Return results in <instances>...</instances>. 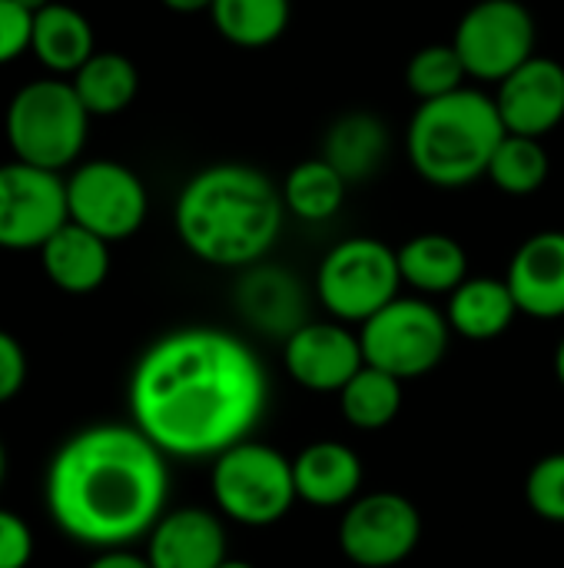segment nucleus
Masks as SVG:
<instances>
[{
    "mask_svg": "<svg viewBox=\"0 0 564 568\" xmlns=\"http://www.w3.org/2000/svg\"><path fill=\"white\" fill-rule=\"evenodd\" d=\"M269 383L256 353L233 333L189 326L156 339L126 389L133 426L170 459H216L249 439Z\"/></svg>",
    "mask_w": 564,
    "mask_h": 568,
    "instance_id": "nucleus-1",
    "label": "nucleus"
},
{
    "mask_svg": "<svg viewBox=\"0 0 564 568\" xmlns=\"http://www.w3.org/2000/svg\"><path fill=\"white\" fill-rule=\"evenodd\" d=\"M170 499L166 456L130 423L73 433L50 459L43 503L50 523L86 549L146 539Z\"/></svg>",
    "mask_w": 564,
    "mask_h": 568,
    "instance_id": "nucleus-2",
    "label": "nucleus"
},
{
    "mask_svg": "<svg viewBox=\"0 0 564 568\" xmlns=\"http://www.w3.org/2000/svg\"><path fill=\"white\" fill-rule=\"evenodd\" d=\"M286 220L283 190L249 163H213L193 173L173 206L180 243L219 270H249L276 246Z\"/></svg>",
    "mask_w": 564,
    "mask_h": 568,
    "instance_id": "nucleus-3",
    "label": "nucleus"
},
{
    "mask_svg": "<svg viewBox=\"0 0 564 568\" xmlns=\"http://www.w3.org/2000/svg\"><path fill=\"white\" fill-rule=\"evenodd\" d=\"M505 133L495 97L462 87L416 106L406 130V153L429 186L462 190L489 173L492 153Z\"/></svg>",
    "mask_w": 564,
    "mask_h": 568,
    "instance_id": "nucleus-4",
    "label": "nucleus"
},
{
    "mask_svg": "<svg viewBox=\"0 0 564 568\" xmlns=\"http://www.w3.org/2000/svg\"><path fill=\"white\" fill-rule=\"evenodd\" d=\"M90 113L66 77L23 83L3 113V133L13 160L63 173L86 146Z\"/></svg>",
    "mask_w": 564,
    "mask_h": 568,
    "instance_id": "nucleus-5",
    "label": "nucleus"
},
{
    "mask_svg": "<svg viewBox=\"0 0 564 568\" xmlns=\"http://www.w3.org/2000/svg\"><path fill=\"white\" fill-rule=\"evenodd\" d=\"M209 489L216 509L249 529L276 526L299 499L293 459L256 439H243L213 459Z\"/></svg>",
    "mask_w": 564,
    "mask_h": 568,
    "instance_id": "nucleus-6",
    "label": "nucleus"
},
{
    "mask_svg": "<svg viewBox=\"0 0 564 568\" xmlns=\"http://www.w3.org/2000/svg\"><path fill=\"white\" fill-rule=\"evenodd\" d=\"M402 290L399 256L376 236H349L336 243L316 273V293L339 323H366L386 310Z\"/></svg>",
    "mask_w": 564,
    "mask_h": 568,
    "instance_id": "nucleus-7",
    "label": "nucleus"
},
{
    "mask_svg": "<svg viewBox=\"0 0 564 568\" xmlns=\"http://www.w3.org/2000/svg\"><path fill=\"white\" fill-rule=\"evenodd\" d=\"M449 339L452 326L445 313L419 296H396L359 329L366 366L382 369L402 383L432 373L445 359Z\"/></svg>",
    "mask_w": 564,
    "mask_h": 568,
    "instance_id": "nucleus-8",
    "label": "nucleus"
},
{
    "mask_svg": "<svg viewBox=\"0 0 564 568\" xmlns=\"http://www.w3.org/2000/svg\"><path fill=\"white\" fill-rule=\"evenodd\" d=\"M452 47L459 50L469 80L499 87L539 53V23L522 0H479L455 23Z\"/></svg>",
    "mask_w": 564,
    "mask_h": 568,
    "instance_id": "nucleus-9",
    "label": "nucleus"
},
{
    "mask_svg": "<svg viewBox=\"0 0 564 568\" xmlns=\"http://www.w3.org/2000/svg\"><path fill=\"white\" fill-rule=\"evenodd\" d=\"M70 220L106 243L140 233L150 213L146 183L116 160H86L66 176Z\"/></svg>",
    "mask_w": 564,
    "mask_h": 568,
    "instance_id": "nucleus-10",
    "label": "nucleus"
},
{
    "mask_svg": "<svg viewBox=\"0 0 564 568\" xmlns=\"http://www.w3.org/2000/svg\"><path fill=\"white\" fill-rule=\"evenodd\" d=\"M70 223L66 176L10 160L0 163V250H43Z\"/></svg>",
    "mask_w": 564,
    "mask_h": 568,
    "instance_id": "nucleus-11",
    "label": "nucleus"
},
{
    "mask_svg": "<svg viewBox=\"0 0 564 568\" xmlns=\"http://www.w3.org/2000/svg\"><path fill=\"white\" fill-rule=\"evenodd\" d=\"M422 539V516L399 493H369L346 506L339 519V549L359 568L406 562Z\"/></svg>",
    "mask_w": 564,
    "mask_h": 568,
    "instance_id": "nucleus-12",
    "label": "nucleus"
},
{
    "mask_svg": "<svg viewBox=\"0 0 564 568\" xmlns=\"http://www.w3.org/2000/svg\"><path fill=\"white\" fill-rule=\"evenodd\" d=\"M286 373L309 393H342L366 366L359 333L342 323H306L283 349Z\"/></svg>",
    "mask_w": 564,
    "mask_h": 568,
    "instance_id": "nucleus-13",
    "label": "nucleus"
},
{
    "mask_svg": "<svg viewBox=\"0 0 564 568\" xmlns=\"http://www.w3.org/2000/svg\"><path fill=\"white\" fill-rule=\"evenodd\" d=\"M495 106L509 133L539 140L548 136L564 120V67L552 57L535 53L499 83Z\"/></svg>",
    "mask_w": 564,
    "mask_h": 568,
    "instance_id": "nucleus-14",
    "label": "nucleus"
},
{
    "mask_svg": "<svg viewBox=\"0 0 564 568\" xmlns=\"http://www.w3.org/2000/svg\"><path fill=\"white\" fill-rule=\"evenodd\" d=\"M505 283L522 316L562 320L564 316V230L532 233L512 256Z\"/></svg>",
    "mask_w": 564,
    "mask_h": 568,
    "instance_id": "nucleus-15",
    "label": "nucleus"
},
{
    "mask_svg": "<svg viewBox=\"0 0 564 568\" xmlns=\"http://www.w3.org/2000/svg\"><path fill=\"white\" fill-rule=\"evenodd\" d=\"M146 559L153 568H219L226 556V529L209 509H173L146 536Z\"/></svg>",
    "mask_w": 564,
    "mask_h": 568,
    "instance_id": "nucleus-16",
    "label": "nucleus"
},
{
    "mask_svg": "<svg viewBox=\"0 0 564 568\" xmlns=\"http://www.w3.org/2000/svg\"><path fill=\"white\" fill-rule=\"evenodd\" d=\"M296 496L316 509H339L359 499L362 459L352 446L336 439H319L293 459Z\"/></svg>",
    "mask_w": 564,
    "mask_h": 568,
    "instance_id": "nucleus-17",
    "label": "nucleus"
},
{
    "mask_svg": "<svg viewBox=\"0 0 564 568\" xmlns=\"http://www.w3.org/2000/svg\"><path fill=\"white\" fill-rule=\"evenodd\" d=\"M392 153V130L379 113L369 110H346L336 116L322 136V160H329L346 183L372 180Z\"/></svg>",
    "mask_w": 564,
    "mask_h": 568,
    "instance_id": "nucleus-18",
    "label": "nucleus"
},
{
    "mask_svg": "<svg viewBox=\"0 0 564 568\" xmlns=\"http://www.w3.org/2000/svg\"><path fill=\"white\" fill-rule=\"evenodd\" d=\"M239 313L263 333H276L289 339L299 326H306V296L299 280L283 266H249L236 286Z\"/></svg>",
    "mask_w": 564,
    "mask_h": 568,
    "instance_id": "nucleus-19",
    "label": "nucleus"
},
{
    "mask_svg": "<svg viewBox=\"0 0 564 568\" xmlns=\"http://www.w3.org/2000/svg\"><path fill=\"white\" fill-rule=\"evenodd\" d=\"M40 263L47 280L60 293L86 296L100 290L110 276V243L70 220L43 243Z\"/></svg>",
    "mask_w": 564,
    "mask_h": 568,
    "instance_id": "nucleus-20",
    "label": "nucleus"
},
{
    "mask_svg": "<svg viewBox=\"0 0 564 568\" xmlns=\"http://www.w3.org/2000/svg\"><path fill=\"white\" fill-rule=\"evenodd\" d=\"M519 316L515 296L499 276H469L455 293H449L445 320L455 336L472 343L499 339L512 329Z\"/></svg>",
    "mask_w": 564,
    "mask_h": 568,
    "instance_id": "nucleus-21",
    "label": "nucleus"
},
{
    "mask_svg": "<svg viewBox=\"0 0 564 568\" xmlns=\"http://www.w3.org/2000/svg\"><path fill=\"white\" fill-rule=\"evenodd\" d=\"M30 53L57 77H73L93 53L96 37L90 20L70 3H50L33 13Z\"/></svg>",
    "mask_w": 564,
    "mask_h": 568,
    "instance_id": "nucleus-22",
    "label": "nucleus"
},
{
    "mask_svg": "<svg viewBox=\"0 0 564 568\" xmlns=\"http://www.w3.org/2000/svg\"><path fill=\"white\" fill-rule=\"evenodd\" d=\"M396 256L402 283L429 296H449L469 280V253L449 233H419L406 240Z\"/></svg>",
    "mask_w": 564,
    "mask_h": 568,
    "instance_id": "nucleus-23",
    "label": "nucleus"
},
{
    "mask_svg": "<svg viewBox=\"0 0 564 568\" xmlns=\"http://www.w3.org/2000/svg\"><path fill=\"white\" fill-rule=\"evenodd\" d=\"M90 116H116L140 93V70L116 50H96L73 77H66Z\"/></svg>",
    "mask_w": 564,
    "mask_h": 568,
    "instance_id": "nucleus-24",
    "label": "nucleus"
},
{
    "mask_svg": "<svg viewBox=\"0 0 564 568\" xmlns=\"http://www.w3.org/2000/svg\"><path fill=\"white\" fill-rule=\"evenodd\" d=\"M209 20L226 43L239 50H263L286 33L293 0H213Z\"/></svg>",
    "mask_w": 564,
    "mask_h": 568,
    "instance_id": "nucleus-25",
    "label": "nucleus"
},
{
    "mask_svg": "<svg viewBox=\"0 0 564 568\" xmlns=\"http://www.w3.org/2000/svg\"><path fill=\"white\" fill-rule=\"evenodd\" d=\"M279 190H283L286 213L306 223H326L342 210L349 183L329 160L309 156L286 173Z\"/></svg>",
    "mask_w": 564,
    "mask_h": 568,
    "instance_id": "nucleus-26",
    "label": "nucleus"
},
{
    "mask_svg": "<svg viewBox=\"0 0 564 568\" xmlns=\"http://www.w3.org/2000/svg\"><path fill=\"white\" fill-rule=\"evenodd\" d=\"M339 409H342V419L362 433L386 429L402 413V379L382 369L362 366L349 379V386L339 393Z\"/></svg>",
    "mask_w": 564,
    "mask_h": 568,
    "instance_id": "nucleus-27",
    "label": "nucleus"
},
{
    "mask_svg": "<svg viewBox=\"0 0 564 568\" xmlns=\"http://www.w3.org/2000/svg\"><path fill=\"white\" fill-rule=\"evenodd\" d=\"M548 173H552V160L539 136L505 133L492 153L485 176L492 180L495 190L509 196H532L548 183Z\"/></svg>",
    "mask_w": 564,
    "mask_h": 568,
    "instance_id": "nucleus-28",
    "label": "nucleus"
},
{
    "mask_svg": "<svg viewBox=\"0 0 564 568\" xmlns=\"http://www.w3.org/2000/svg\"><path fill=\"white\" fill-rule=\"evenodd\" d=\"M465 80H469V73H465V63H462L459 50L452 47V40L425 43L406 63V87L419 103L449 97V93L462 90Z\"/></svg>",
    "mask_w": 564,
    "mask_h": 568,
    "instance_id": "nucleus-29",
    "label": "nucleus"
},
{
    "mask_svg": "<svg viewBox=\"0 0 564 568\" xmlns=\"http://www.w3.org/2000/svg\"><path fill=\"white\" fill-rule=\"evenodd\" d=\"M525 503L539 519L564 526V453H552L529 469Z\"/></svg>",
    "mask_w": 564,
    "mask_h": 568,
    "instance_id": "nucleus-30",
    "label": "nucleus"
},
{
    "mask_svg": "<svg viewBox=\"0 0 564 568\" xmlns=\"http://www.w3.org/2000/svg\"><path fill=\"white\" fill-rule=\"evenodd\" d=\"M30 33L33 13L23 10L17 0H0V67L30 50Z\"/></svg>",
    "mask_w": 564,
    "mask_h": 568,
    "instance_id": "nucleus-31",
    "label": "nucleus"
},
{
    "mask_svg": "<svg viewBox=\"0 0 564 568\" xmlns=\"http://www.w3.org/2000/svg\"><path fill=\"white\" fill-rule=\"evenodd\" d=\"M30 559H33L30 526L17 513L0 509V568H27Z\"/></svg>",
    "mask_w": 564,
    "mask_h": 568,
    "instance_id": "nucleus-32",
    "label": "nucleus"
},
{
    "mask_svg": "<svg viewBox=\"0 0 564 568\" xmlns=\"http://www.w3.org/2000/svg\"><path fill=\"white\" fill-rule=\"evenodd\" d=\"M27 383V353L17 336L0 329V406L17 399Z\"/></svg>",
    "mask_w": 564,
    "mask_h": 568,
    "instance_id": "nucleus-33",
    "label": "nucleus"
},
{
    "mask_svg": "<svg viewBox=\"0 0 564 568\" xmlns=\"http://www.w3.org/2000/svg\"><path fill=\"white\" fill-rule=\"evenodd\" d=\"M86 568H153L150 566V559H146V552L140 556V552H133L130 546H120V549H100Z\"/></svg>",
    "mask_w": 564,
    "mask_h": 568,
    "instance_id": "nucleus-34",
    "label": "nucleus"
},
{
    "mask_svg": "<svg viewBox=\"0 0 564 568\" xmlns=\"http://www.w3.org/2000/svg\"><path fill=\"white\" fill-rule=\"evenodd\" d=\"M163 7L176 10V13H199V10H209L213 0H160Z\"/></svg>",
    "mask_w": 564,
    "mask_h": 568,
    "instance_id": "nucleus-35",
    "label": "nucleus"
},
{
    "mask_svg": "<svg viewBox=\"0 0 564 568\" xmlns=\"http://www.w3.org/2000/svg\"><path fill=\"white\" fill-rule=\"evenodd\" d=\"M555 376H558V383H562L564 389V339L558 343V349H555Z\"/></svg>",
    "mask_w": 564,
    "mask_h": 568,
    "instance_id": "nucleus-36",
    "label": "nucleus"
},
{
    "mask_svg": "<svg viewBox=\"0 0 564 568\" xmlns=\"http://www.w3.org/2000/svg\"><path fill=\"white\" fill-rule=\"evenodd\" d=\"M23 10H30V13H37V10H43V7H50L53 0H17Z\"/></svg>",
    "mask_w": 564,
    "mask_h": 568,
    "instance_id": "nucleus-37",
    "label": "nucleus"
},
{
    "mask_svg": "<svg viewBox=\"0 0 564 568\" xmlns=\"http://www.w3.org/2000/svg\"><path fill=\"white\" fill-rule=\"evenodd\" d=\"M3 479H7V449L0 443V489H3Z\"/></svg>",
    "mask_w": 564,
    "mask_h": 568,
    "instance_id": "nucleus-38",
    "label": "nucleus"
},
{
    "mask_svg": "<svg viewBox=\"0 0 564 568\" xmlns=\"http://www.w3.org/2000/svg\"><path fill=\"white\" fill-rule=\"evenodd\" d=\"M219 568H256L253 562H243V559H226Z\"/></svg>",
    "mask_w": 564,
    "mask_h": 568,
    "instance_id": "nucleus-39",
    "label": "nucleus"
}]
</instances>
